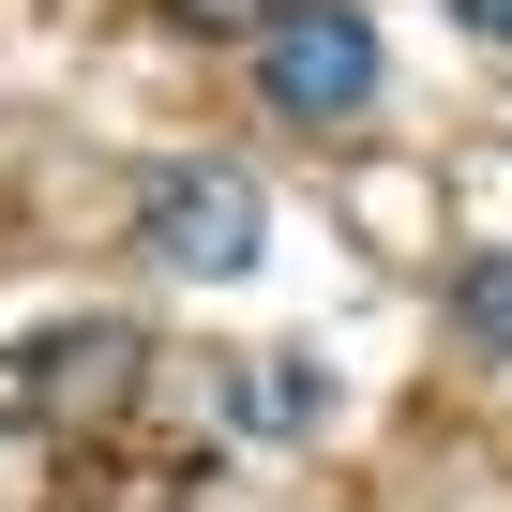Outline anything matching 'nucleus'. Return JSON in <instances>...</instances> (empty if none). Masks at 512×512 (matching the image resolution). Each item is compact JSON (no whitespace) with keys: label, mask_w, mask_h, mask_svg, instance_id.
I'll return each instance as SVG.
<instances>
[{"label":"nucleus","mask_w":512,"mask_h":512,"mask_svg":"<svg viewBox=\"0 0 512 512\" xmlns=\"http://www.w3.org/2000/svg\"><path fill=\"white\" fill-rule=\"evenodd\" d=\"M256 241H272V196H256L241 166H166V181L136 196V256L181 272V287H241Z\"/></svg>","instance_id":"1"},{"label":"nucleus","mask_w":512,"mask_h":512,"mask_svg":"<svg viewBox=\"0 0 512 512\" xmlns=\"http://www.w3.org/2000/svg\"><path fill=\"white\" fill-rule=\"evenodd\" d=\"M377 16L362 0H287L272 31H256V91H272V121H362L377 106Z\"/></svg>","instance_id":"2"},{"label":"nucleus","mask_w":512,"mask_h":512,"mask_svg":"<svg viewBox=\"0 0 512 512\" xmlns=\"http://www.w3.org/2000/svg\"><path fill=\"white\" fill-rule=\"evenodd\" d=\"M136 362H151L136 317H46V332L0 347V422H91L136 392Z\"/></svg>","instance_id":"3"},{"label":"nucleus","mask_w":512,"mask_h":512,"mask_svg":"<svg viewBox=\"0 0 512 512\" xmlns=\"http://www.w3.org/2000/svg\"><path fill=\"white\" fill-rule=\"evenodd\" d=\"M226 422H241V437H317V422H332V362H317V347L226 362Z\"/></svg>","instance_id":"4"},{"label":"nucleus","mask_w":512,"mask_h":512,"mask_svg":"<svg viewBox=\"0 0 512 512\" xmlns=\"http://www.w3.org/2000/svg\"><path fill=\"white\" fill-rule=\"evenodd\" d=\"M452 317H467V347H512V256H482V272L452 287Z\"/></svg>","instance_id":"5"},{"label":"nucleus","mask_w":512,"mask_h":512,"mask_svg":"<svg viewBox=\"0 0 512 512\" xmlns=\"http://www.w3.org/2000/svg\"><path fill=\"white\" fill-rule=\"evenodd\" d=\"M272 16H287V0H181V31H211V46L226 31H272Z\"/></svg>","instance_id":"6"},{"label":"nucleus","mask_w":512,"mask_h":512,"mask_svg":"<svg viewBox=\"0 0 512 512\" xmlns=\"http://www.w3.org/2000/svg\"><path fill=\"white\" fill-rule=\"evenodd\" d=\"M452 16H467V46H512V0H452Z\"/></svg>","instance_id":"7"}]
</instances>
